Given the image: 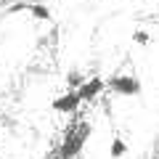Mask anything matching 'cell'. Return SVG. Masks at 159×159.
<instances>
[{
    "label": "cell",
    "mask_w": 159,
    "mask_h": 159,
    "mask_svg": "<svg viewBox=\"0 0 159 159\" xmlns=\"http://www.w3.org/2000/svg\"><path fill=\"white\" fill-rule=\"evenodd\" d=\"M51 109L58 114H74L80 109V98H77V90H64L61 96H56L51 101Z\"/></svg>",
    "instance_id": "277c9868"
},
{
    "label": "cell",
    "mask_w": 159,
    "mask_h": 159,
    "mask_svg": "<svg viewBox=\"0 0 159 159\" xmlns=\"http://www.w3.org/2000/svg\"><path fill=\"white\" fill-rule=\"evenodd\" d=\"M82 74L77 72V69H72V72H66V90H77L80 85H82Z\"/></svg>",
    "instance_id": "52a82bcc"
},
{
    "label": "cell",
    "mask_w": 159,
    "mask_h": 159,
    "mask_svg": "<svg viewBox=\"0 0 159 159\" xmlns=\"http://www.w3.org/2000/svg\"><path fill=\"white\" fill-rule=\"evenodd\" d=\"M27 11H29V16H32L34 21H51L53 19L51 8L43 6V3H34V0H27Z\"/></svg>",
    "instance_id": "5b68a950"
},
{
    "label": "cell",
    "mask_w": 159,
    "mask_h": 159,
    "mask_svg": "<svg viewBox=\"0 0 159 159\" xmlns=\"http://www.w3.org/2000/svg\"><path fill=\"white\" fill-rule=\"evenodd\" d=\"M133 43H138V45H148V32L135 29V32H133Z\"/></svg>",
    "instance_id": "ba28073f"
},
{
    "label": "cell",
    "mask_w": 159,
    "mask_h": 159,
    "mask_svg": "<svg viewBox=\"0 0 159 159\" xmlns=\"http://www.w3.org/2000/svg\"><path fill=\"white\" fill-rule=\"evenodd\" d=\"M103 88L109 93H114V96H122V98H133V96L143 93V82L135 74H111L109 80H103Z\"/></svg>",
    "instance_id": "7a4b0ae2"
},
{
    "label": "cell",
    "mask_w": 159,
    "mask_h": 159,
    "mask_svg": "<svg viewBox=\"0 0 159 159\" xmlns=\"http://www.w3.org/2000/svg\"><path fill=\"white\" fill-rule=\"evenodd\" d=\"M125 154H127V143L122 141L119 135H114L111 143H109V157H111V159H122Z\"/></svg>",
    "instance_id": "8992f818"
},
{
    "label": "cell",
    "mask_w": 159,
    "mask_h": 159,
    "mask_svg": "<svg viewBox=\"0 0 159 159\" xmlns=\"http://www.w3.org/2000/svg\"><path fill=\"white\" fill-rule=\"evenodd\" d=\"M90 133H93L90 122H85V119L72 122V125L64 130L61 143L53 148V159H77L80 154H82V148H85V143H88V138H90Z\"/></svg>",
    "instance_id": "6da1fadb"
},
{
    "label": "cell",
    "mask_w": 159,
    "mask_h": 159,
    "mask_svg": "<svg viewBox=\"0 0 159 159\" xmlns=\"http://www.w3.org/2000/svg\"><path fill=\"white\" fill-rule=\"evenodd\" d=\"M101 93H106V88H103V77H88V80H82V85L77 88V98H80V103H93Z\"/></svg>",
    "instance_id": "3957f363"
}]
</instances>
